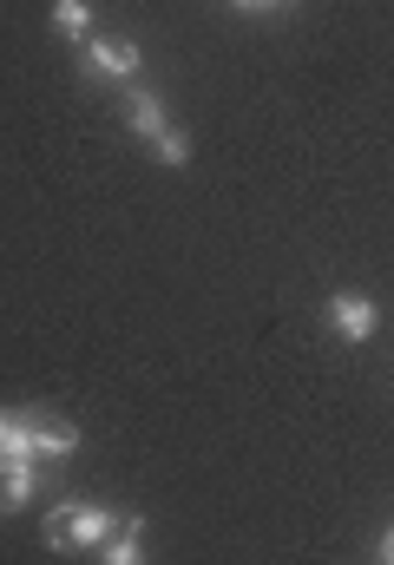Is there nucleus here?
Segmentation results:
<instances>
[{"mask_svg": "<svg viewBox=\"0 0 394 565\" xmlns=\"http://www.w3.org/2000/svg\"><path fill=\"white\" fill-rule=\"evenodd\" d=\"M113 526H119V513L79 507V500H60V507L46 513V540H53L60 553H99V546L113 540Z\"/></svg>", "mask_w": 394, "mask_h": 565, "instance_id": "obj_1", "label": "nucleus"}, {"mask_svg": "<svg viewBox=\"0 0 394 565\" xmlns=\"http://www.w3.org/2000/svg\"><path fill=\"white\" fill-rule=\"evenodd\" d=\"M375 302L369 296H355V289H342V296H329V329L342 335V342H369L375 335Z\"/></svg>", "mask_w": 394, "mask_h": 565, "instance_id": "obj_2", "label": "nucleus"}, {"mask_svg": "<svg viewBox=\"0 0 394 565\" xmlns=\"http://www.w3.org/2000/svg\"><path fill=\"white\" fill-rule=\"evenodd\" d=\"M86 73L131 79V73H138V46H131V40H86Z\"/></svg>", "mask_w": 394, "mask_h": 565, "instance_id": "obj_3", "label": "nucleus"}, {"mask_svg": "<svg viewBox=\"0 0 394 565\" xmlns=\"http://www.w3.org/2000/svg\"><path fill=\"white\" fill-rule=\"evenodd\" d=\"M0 460H40L33 415H0Z\"/></svg>", "mask_w": 394, "mask_h": 565, "instance_id": "obj_4", "label": "nucleus"}, {"mask_svg": "<svg viewBox=\"0 0 394 565\" xmlns=\"http://www.w3.org/2000/svg\"><path fill=\"white\" fill-rule=\"evenodd\" d=\"M33 500V460H0V513H20Z\"/></svg>", "mask_w": 394, "mask_h": 565, "instance_id": "obj_5", "label": "nucleus"}, {"mask_svg": "<svg viewBox=\"0 0 394 565\" xmlns=\"http://www.w3.org/2000/svg\"><path fill=\"white\" fill-rule=\"evenodd\" d=\"M33 440H40V454H46V460L79 454V427H73V422H40V415H33Z\"/></svg>", "mask_w": 394, "mask_h": 565, "instance_id": "obj_6", "label": "nucleus"}, {"mask_svg": "<svg viewBox=\"0 0 394 565\" xmlns=\"http://www.w3.org/2000/svg\"><path fill=\"white\" fill-rule=\"evenodd\" d=\"M99 553H106L113 565H131L138 553H145V520H119V526H113V540H106Z\"/></svg>", "mask_w": 394, "mask_h": 565, "instance_id": "obj_7", "label": "nucleus"}, {"mask_svg": "<svg viewBox=\"0 0 394 565\" xmlns=\"http://www.w3.org/2000/svg\"><path fill=\"white\" fill-rule=\"evenodd\" d=\"M126 126L138 132V139H158V132H164V106H158L151 93H131L126 99Z\"/></svg>", "mask_w": 394, "mask_h": 565, "instance_id": "obj_8", "label": "nucleus"}, {"mask_svg": "<svg viewBox=\"0 0 394 565\" xmlns=\"http://www.w3.org/2000/svg\"><path fill=\"white\" fill-rule=\"evenodd\" d=\"M53 26L60 33H86L93 26V7L86 0H53Z\"/></svg>", "mask_w": 394, "mask_h": 565, "instance_id": "obj_9", "label": "nucleus"}, {"mask_svg": "<svg viewBox=\"0 0 394 565\" xmlns=\"http://www.w3.org/2000/svg\"><path fill=\"white\" fill-rule=\"evenodd\" d=\"M151 145H158V158H164V164H184V151H191V145H184V132H171V126H164Z\"/></svg>", "mask_w": 394, "mask_h": 565, "instance_id": "obj_10", "label": "nucleus"}, {"mask_svg": "<svg viewBox=\"0 0 394 565\" xmlns=\"http://www.w3.org/2000/svg\"><path fill=\"white\" fill-rule=\"evenodd\" d=\"M382 559H388V565H394V533H388V540H382Z\"/></svg>", "mask_w": 394, "mask_h": 565, "instance_id": "obj_11", "label": "nucleus"}, {"mask_svg": "<svg viewBox=\"0 0 394 565\" xmlns=\"http://www.w3.org/2000/svg\"><path fill=\"white\" fill-rule=\"evenodd\" d=\"M237 7H276V0H237Z\"/></svg>", "mask_w": 394, "mask_h": 565, "instance_id": "obj_12", "label": "nucleus"}]
</instances>
